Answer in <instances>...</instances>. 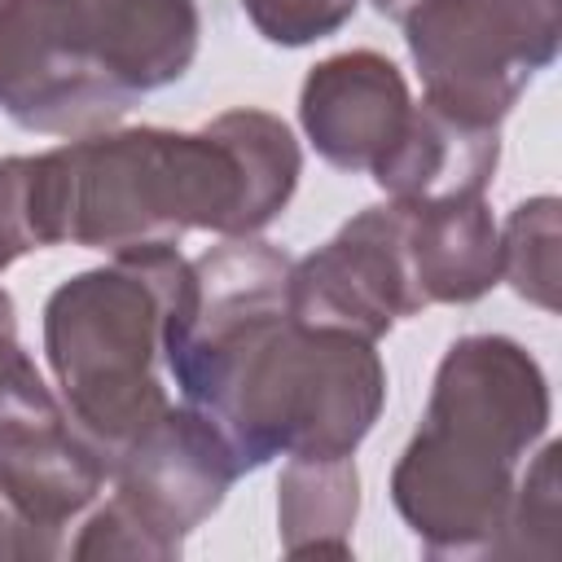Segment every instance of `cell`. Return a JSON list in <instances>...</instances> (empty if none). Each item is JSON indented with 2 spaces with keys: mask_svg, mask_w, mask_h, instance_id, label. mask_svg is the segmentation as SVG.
Here are the masks:
<instances>
[{
  "mask_svg": "<svg viewBox=\"0 0 562 562\" xmlns=\"http://www.w3.org/2000/svg\"><path fill=\"white\" fill-rule=\"evenodd\" d=\"M105 483V457L75 430L61 395L18 342V329H0V501L26 527L61 540V527H70Z\"/></svg>",
  "mask_w": 562,
  "mask_h": 562,
  "instance_id": "8",
  "label": "cell"
},
{
  "mask_svg": "<svg viewBox=\"0 0 562 562\" xmlns=\"http://www.w3.org/2000/svg\"><path fill=\"white\" fill-rule=\"evenodd\" d=\"M303 154L268 110H224L198 132L105 127L48 154H22V202L35 250L127 255L180 246L184 233L255 237L294 198Z\"/></svg>",
  "mask_w": 562,
  "mask_h": 562,
  "instance_id": "2",
  "label": "cell"
},
{
  "mask_svg": "<svg viewBox=\"0 0 562 562\" xmlns=\"http://www.w3.org/2000/svg\"><path fill=\"white\" fill-rule=\"evenodd\" d=\"M360 514V474L351 457H290L277 479L281 549L290 558H347L351 527Z\"/></svg>",
  "mask_w": 562,
  "mask_h": 562,
  "instance_id": "13",
  "label": "cell"
},
{
  "mask_svg": "<svg viewBox=\"0 0 562 562\" xmlns=\"http://www.w3.org/2000/svg\"><path fill=\"white\" fill-rule=\"evenodd\" d=\"M360 0H241L250 26L281 48H303L329 40L351 22Z\"/></svg>",
  "mask_w": 562,
  "mask_h": 562,
  "instance_id": "17",
  "label": "cell"
},
{
  "mask_svg": "<svg viewBox=\"0 0 562 562\" xmlns=\"http://www.w3.org/2000/svg\"><path fill=\"white\" fill-rule=\"evenodd\" d=\"M290 255L228 237L189 259L167 316L162 369L237 457H356L386 404V369L369 338L299 325L285 307Z\"/></svg>",
  "mask_w": 562,
  "mask_h": 562,
  "instance_id": "1",
  "label": "cell"
},
{
  "mask_svg": "<svg viewBox=\"0 0 562 562\" xmlns=\"http://www.w3.org/2000/svg\"><path fill=\"white\" fill-rule=\"evenodd\" d=\"M553 417L540 360L505 334L457 338L391 470V501L430 558H492L518 465Z\"/></svg>",
  "mask_w": 562,
  "mask_h": 562,
  "instance_id": "3",
  "label": "cell"
},
{
  "mask_svg": "<svg viewBox=\"0 0 562 562\" xmlns=\"http://www.w3.org/2000/svg\"><path fill=\"white\" fill-rule=\"evenodd\" d=\"M413 97L400 66L373 48L316 61L299 88V123L338 171H373L408 123Z\"/></svg>",
  "mask_w": 562,
  "mask_h": 562,
  "instance_id": "10",
  "label": "cell"
},
{
  "mask_svg": "<svg viewBox=\"0 0 562 562\" xmlns=\"http://www.w3.org/2000/svg\"><path fill=\"white\" fill-rule=\"evenodd\" d=\"M136 101L92 0H0V110L18 127L75 140Z\"/></svg>",
  "mask_w": 562,
  "mask_h": 562,
  "instance_id": "7",
  "label": "cell"
},
{
  "mask_svg": "<svg viewBox=\"0 0 562 562\" xmlns=\"http://www.w3.org/2000/svg\"><path fill=\"white\" fill-rule=\"evenodd\" d=\"M105 18L123 83L145 97L189 75L202 18L193 0H92Z\"/></svg>",
  "mask_w": 562,
  "mask_h": 562,
  "instance_id": "14",
  "label": "cell"
},
{
  "mask_svg": "<svg viewBox=\"0 0 562 562\" xmlns=\"http://www.w3.org/2000/svg\"><path fill=\"white\" fill-rule=\"evenodd\" d=\"M558 443H544L514 487L492 558H553L558 553Z\"/></svg>",
  "mask_w": 562,
  "mask_h": 562,
  "instance_id": "16",
  "label": "cell"
},
{
  "mask_svg": "<svg viewBox=\"0 0 562 562\" xmlns=\"http://www.w3.org/2000/svg\"><path fill=\"white\" fill-rule=\"evenodd\" d=\"M501 162V132L461 123L430 101L408 110V123L391 154L369 171L373 184L404 206L483 193Z\"/></svg>",
  "mask_w": 562,
  "mask_h": 562,
  "instance_id": "11",
  "label": "cell"
},
{
  "mask_svg": "<svg viewBox=\"0 0 562 562\" xmlns=\"http://www.w3.org/2000/svg\"><path fill=\"white\" fill-rule=\"evenodd\" d=\"M66 544L61 540H53V536H44V531H35V527H26L4 501H0V562H13V558H57Z\"/></svg>",
  "mask_w": 562,
  "mask_h": 562,
  "instance_id": "18",
  "label": "cell"
},
{
  "mask_svg": "<svg viewBox=\"0 0 562 562\" xmlns=\"http://www.w3.org/2000/svg\"><path fill=\"white\" fill-rule=\"evenodd\" d=\"M373 9L404 31L426 101L474 127H501L562 44V0H373Z\"/></svg>",
  "mask_w": 562,
  "mask_h": 562,
  "instance_id": "5",
  "label": "cell"
},
{
  "mask_svg": "<svg viewBox=\"0 0 562 562\" xmlns=\"http://www.w3.org/2000/svg\"><path fill=\"white\" fill-rule=\"evenodd\" d=\"M558 198L518 202L501 233V281L514 285L518 299L536 303L540 312H558Z\"/></svg>",
  "mask_w": 562,
  "mask_h": 562,
  "instance_id": "15",
  "label": "cell"
},
{
  "mask_svg": "<svg viewBox=\"0 0 562 562\" xmlns=\"http://www.w3.org/2000/svg\"><path fill=\"white\" fill-rule=\"evenodd\" d=\"M404 246L426 307L474 303L501 281V228L483 193L404 206Z\"/></svg>",
  "mask_w": 562,
  "mask_h": 562,
  "instance_id": "12",
  "label": "cell"
},
{
  "mask_svg": "<svg viewBox=\"0 0 562 562\" xmlns=\"http://www.w3.org/2000/svg\"><path fill=\"white\" fill-rule=\"evenodd\" d=\"M184 272L180 246L127 250L110 255L105 268L75 272L44 303V356L57 395L110 474L171 408L158 369Z\"/></svg>",
  "mask_w": 562,
  "mask_h": 562,
  "instance_id": "4",
  "label": "cell"
},
{
  "mask_svg": "<svg viewBox=\"0 0 562 562\" xmlns=\"http://www.w3.org/2000/svg\"><path fill=\"white\" fill-rule=\"evenodd\" d=\"M237 474V457L215 422L180 400L114 461L110 501L79 527L70 558L171 562L224 505Z\"/></svg>",
  "mask_w": 562,
  "mask_h": 562,
  "instance_id": "6",
  "label": "cell"
},
{
  "mask_svg": "<svg viewBox=\"0 0 562 562\" xmlns=\"http://www.w3.org/2000/svg\"><path fill=\"white\" fill-rule=\"evenodd\" d=\"M285 307L299 325L342 329L369 342L391 334L395 321L422 316L426 299L404 246V206H364L325 246L299 263L290 259Z\"/></svg>",
  "mask_w": 562,
  "mask_h": 562,
  "instance_id": "9",
  "label": "cell"
}]
</instances>
